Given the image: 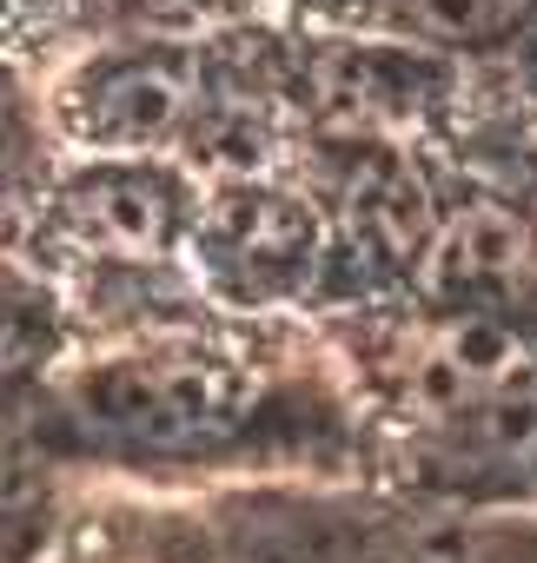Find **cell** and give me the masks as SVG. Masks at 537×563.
<instances>
[{
    "label": "cell",
    "instance_id": "obj_1",
    "mask_svg": "<svg viewBox=\"0 0 537 563\" xmlns=\"http://www.w3.org/2000/svg\"><path fill=\"white\" fill-rule=\"evenodd\" d=\"M74 411L107 431L113 444H140V451H179L212 438L232 418V385L226 372L199 365V358H133V365H107L94 378H80Z\"/></svg>",
    "mask_w": 537,
    "mask_h": 563
},
{
    "label": "cell",
    "instance_id": "obj_2",
    "mask_svg": "<svg viewBox=\"0 0 537 563\" xmlns=\"http://www.w3.org/2000/svg\"><path fill=\"white\" fill-rule=\"evenodd\" d=\"M94 258H146L179 225V186L146 166H100L80 186H67L54 212Z\"/></svg>",
    "mask_w": 537,
    "mask_h": 563
},
{
    "label": "cell",
    "instance_id": "obj_3",
    "mask_svg": "<svg viewBox=\"0 0 537 563\" xmlns=\"http://www.w3.org/2000/svg\"><path fill=\"white\" fill-rule=\"evenodd\" d=\"M54 352H61V319L47 286H34L21 265H0V391L47 372Z\"/></svg>",
    "mask_w": 537,
    "mask_h": 563
},
{
    "label": "cell",
    "instance_id": "obj_4",
    "mask_svg": "<svg viewBox=\"0 0 537 563\" xmlns=\"http://www.w3.org/2000/svg\"><path fill=\"white\" fill-rule=\"evenodd\" d=\"M405 8L418 14V27L445 34V41H497L511 34L524 14H530V0H405Z\"/></svg>",
    "mask_w": 537,
    "mask_h": 563
},
{
    "label": "cell",
    "instance_id": "obj_5",
    "mask_svg": "<svg viewBox=\"0 0 537 563\" xmlns=\"http://www.w3.org/2000/svg\"><path fill=\"white\" fill-rule=\"evenodd\" d=\"M21 153H28V133H21V113H14V100L0 93V186L14 179V166H21Z\"/></svg>",
    "mask_w": 537,
    "mask_h": 563
}]
</instances>
